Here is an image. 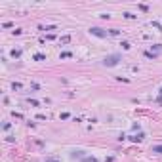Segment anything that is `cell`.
<instances>
[{
    "mask_svg": "<svg viewBox=\"0 0 162 162\" xmlns=\"http://www.w3.org/2000/svg\"><path fill=\"white\" fill-rule=\"evenodd\" d=\"M118 59H120L118 55H109V57H105V59H103V65H107V67H113V65L118 63Z\"/></svg>",
    "mask_w": 162,
    "mask_h": 162,
    "instance_id": "cell-1",
    "label": "cell"
},
{
    "mask_svg": "<svg viewBox=\"0 0 162 162\" xmlns=\"http://www.w3.org/2000/svg\"><path fill=\"white\" fill-rule=\"evenodd\" d=\"M92 32H93V34H97V36H105V32H103L101 29H92Z\"/></svg>",
    "mask_w": 162,
    "mask_h": 162,
    "instance_id": "cell-2",
    "label": "cell"
},
{
    "mask_svg": "<svg viewBox=\"0 0 162 162\" xmlns=\"http://www.w3.org/2000/svg\"><path fill=\"white\" fill-rule=\"evenodd\" d=\"M82 162H97V160H95V158H92V156H86Z\"/></svg>",
    "mask_w": 162,
    "mask_h": 162,
    "instance_id": "cell-3",
    "label": "cell"
},
{
    "mask_svg": "<svg viewBox=\"0 0 162 162\" xmlns=\"http://www.w3.org/2000/svg\"><path fill=\"white\" fill-rule=\"evenodd\" d=\"M34 59H36V61H42V59H44V55H42V53H36V55H34Z\"/></svg>",
    "mask_w": 162,
    "mask_h": 162,
    "instance_id": "cell-4",
    "label": "cell"
},
{
    "mask_svg": "<svg viewBox=\"0 0 162 162\" xmlns=\"http://www.w3.org/2000/svg\"><path fill=\"white\" fill-rule=\"evenodd\" d=\"M153 151H154V153H162V145H158V147H154V149H153Z\"/></svg>",
    "mask_w": 162,
    "mask_h": 162,
    "instance_id": "cell-5",
    "label": "cell"
},
{
    "mask_svg": "<svg viewBox=\"0 0 162 162\" xmlns=\"http://www.w3.org/2000/svg\"><path fill=\"white\" fill-rule=\"evenodd\" d=\"M46 162H57V160H46Z\"/></svg>",
    "mask_w": 162,
    "mask_h": 162,
    "instance_id": "cell-6",
    "label": "cell"
}]
</instances>
